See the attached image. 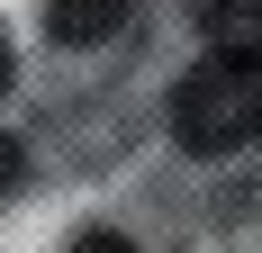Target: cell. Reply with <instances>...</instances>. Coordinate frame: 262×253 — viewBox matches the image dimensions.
Segmentation results:
<instances>
[{
    "instance_id": "cell-5",
    "label": "cell",
    "mask_w": 262,
    "mask_h": 253,
    "mask_svg": "<svg viewBox=\"0 0 262 253\" xmlns=\"http://www.w3.org/2000/svg\"><path fill=\"white\" fill-rule=\"evenodd\" d=\"M0 91H9V46H0Z\"/></svg>"
},
{
    "instance_id": "cell-3",
    "label": "cell",
    "mask_w": 262,
    "mask_h": 253,
    "mask_svg": "<svg viewBox=\"0 0 262 253\" xmlns=\"http://www.w3.org/2000/svg\"><path fill=\"white\" fill-rule=\"evenodd\" d=\"M18 172H27V154H18V136H0V199L18 190Z\"/></svg>"
},
{
    "instance_id": "cell-1",
    "label": "cell",
    "mask_w": 262,
    "mask_h": 253,
    "mask_svg": "<svg viewBox=\"0 0 262 253\" xmlns=\"http://www.w3.org/2000/svg\"><path fill=\"white\" fill-rule=\"evenodd\" d=\"M262 136V27L208 46L172 91V145L181 154H235Z\"/></svg>"
},
{
    "instance_id": "cell-4",
    "label": "cell",
    "mask_w": 262,
    "mask_h": 253,
    "mask_svg": "<svg viewBox=\"0 0 262 253\" xmlns=\"http://www.w3.org/2000/svg\"><path fill=\"white\" fill-rule=\"evenodd\" d=\"M73 253H136V244H127V235H81Z\"/></svg>"
},
{
    "instance_id": "cell-2",
    "label": "cell",
    "mask_w": 262,
    "mask_h": 253,
    "mask_svg": "<svg viewBox=\"0 0 262 253\" xmlns=\"http://www.w3.org/2000/svg\"><path fill=\"white\" fill-rule=\"evenodd\" d=\"M127 18H136V0H54V9H46L54 46H108Z\"/></svg>"
}]
</instances>
